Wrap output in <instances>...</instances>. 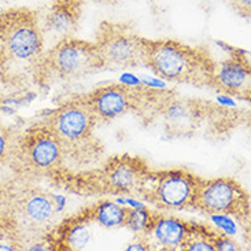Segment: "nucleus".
Returning <instances> with one entry per match:
<instances>
[{
	"mask_svg": "<svg viewBox=\"0 0 251 251\" xmlns=\"http://www.w3.org/2000/svg\"><path fill=\"white\" fill-rule=\"evenodd\" d=\"M150 170L142 156L118 154L110 156L98 169L75 172L65 166L47 180L56 188L78 197L139 198Z\"/></svg>",
	"mask_w": 251,
	"mask_h": 251,
	"instance_id": "1",
	"label": "nucleus"
},
{
	"mask_svg": "<svg viewBox=\"0 0 251 251\" xmlns=\"http://www.w3.org/2000/svg\"><path fill=\"white\" fill-rule=\"evenodd\" d=\"M0 209L8 213L20 229L24 245L37 249L56 224L58 198L36 181L14 177L0 184Z\"/></svg>",
	"mask_w": 251,
	"mask_h": 251,
	"instance_id": "2",
	"label": "nucleus"
},
{
	"mask_svg": "<svg viewBox=\"0 0 251 251\" xmlns=\"http://www.w3.org/2000/svg\"><path fill=\"white\" fill-rule=\"evenodd\" d=\"M41 121L58 137L66 162L84 168L98 163L104 155V146L95 133V117L78 96L48 111Z\"/></svg>",
	"mask_w": 251,
	"mask_h": 251,
	"instance_id": "3",
	"label": "nucleus"
},
{
	"mask_svg": "<svg viewBox=\"0 0 251 251\" xmlns=\"http://www.w3.org/2000/svg\"><path fill=\"white\" fill-rule=\"evenodd\" d=\"M214 61L203 47H192L173 39H147L143 66L165 81L209 88Z\"/></svg>",
	"mask_w": 251,
	"mask_h": 251,
	"instance_id": "4",
	"label": "nucleus"
},
{
	"mask_svg": "<svg viewBox=\"0 0 251 251\" xmlns=\"http://www.w3.org/2000/svg\"><path fill=\"white\" fill-rule=\"evenodd\" d=\"M61 143L52 129L43 121L15 133L6 165L14 177L39 181L66 166Z\"/></svg>",
	"mask_w": 251,
	"mask_h": 251,
	"instance_id": "5",
	"label": "nucleus"
},
{
	"mask_svg": "<svg viewBox=\"0 0 251 251\" xmlns=\"http://www.w3.org/2000/svg\"><path fill=\"white\" fill-rule=\"evenodd\" d=\"M103 70L94 41L66 36L32 66L33 81L40 87L80 80Z\"/></svg>",
	"mask_w": 251,
	"mask_h": 251,
	"instance_id": "6",
	"label": "nucleus"
},
{
	"mask_svg": "<svg viewBox=\"0 0 251 251\" xmlns=\"http://www.w3.org/2000/svg\"><path fill=\"white\" fill-rule=\"evenodd\" d=\"M161 92L159 89L144 85L114 82L77 96L88 106L98 125L109 124L129 113H133L144 123L150 124L154 120V110Z\"/></svg>",
	"mask_w": 251,
	"mask_h": 251,
	"instance_id": "7",
	"label": "nucleus"
},
{
	"mask_svg": "<svg viewBox=\"0 0 251 251\" xmlns=\"http://www.w3.org/2000/svg\"><path fill=\"white\" fill-rule=\"evenodd\" d=\"M0 44L10 62L33 66L44 52V34L37 13L26 7L1 11Z\"/></svg>",
	"mask_w": 251,
	"mask_h": 251,
	"instance_id": "8",
	"label": "nucleus"
},
{
	"mask_svg": "<svg viewBox=\"0 0 251 251\" xmlns=\"http://www.w3.org/2000/svg\"><path fill=\"white\" fill-rule=\"evenodd\" d=\"M201 180L187 169H151L139 198L158 210H194Z\"/></svg>",
	"mask_w": 251,
	"mask_h": 251,
	"instance_id": "9",
	"label": "nucleus"
},
{
	"mask_svg": "<svg viewBox=\"0 0 251 251\" xmlns=\"http://www.w3.org/2000/svg\"><path fill=\"white\" fill-rule=\"evenodd\" d=\"M146 41L133 27L125 22L103 21L95 33L98 55L103 70L132 69L144 65Z\"/></svg>",
	"mask_w": 251,
	"mask_h": 251,
	"instance_id": "10",
	"label": "nucleus"
},
{
	"mask_svg": "<svg viewBox=\"0 0 251 251\" xmlns=\"http://www.w3.org/2000/svg\"><path fill=\"white\" fill-rule=\"evenodd\" d=\"M194 210L210 216H229L250 231L251 204L249 192L231 177L201 180Z\"/></svg>",
	"mask_w": 251,
	"mask_h": 251,
	"instance_id": "11",
	"label": "nucleus"
},
{
	"mask_svg": "<svg viewBox=\"0 0 251 251\" xmlns=\"http://www.w3.org/2000/svg\"><path fill=\"white\" fill-rule=\"evenodd\" d=\"M214 106L199 99L180 96L175 91H162L154 110V118H161L165 130L172 137L192 136Z\"/></svg>",
	"mask_w": 251,
	"mask_h": 251,
	"instance_id": "12",
	"label": "nucleus"
},
{
	"mask_svg": "<svg viewBox=\"0 0 251 251\" xmlns=\"http://www.w3.org/2000/svg\"><path fill=\"white\" fill-rule=\"evenodd\" d=\"M231 58L214 61L209 88L223 95L250 102V55L240 48H232Z\"/></svg>",
	"mask_w": 251,
	"mask_h": 251,
	"instance_id": "13",
	"label": "nucleus"
},
{
	"mask_svg": "<svg viewBox=\"0 0 251 251\" xmlns=\"http://www.w3.org/2000/svg\"><path fill=\"white\" fill-rule=\"evenodd\" d=\"M91 206H85L75 214L63 218L47 232L44 245L47 250L75 251L84 249L91 238L89 224H92Z\"/></svg>",
	"mask_w": 251,
	"mask_h": 251,
	"instance_id": "14",
	"label": "nucleus"
},
{
	"mask_svg": "<svg viewBox=\"0 0 251 251\" xmlns=\"http://www.w3.org/2000/svg\"><path fill=\"white\" fill-rule=\"evenodd\" d=\"M187 226H188L187 220L170 214L156 213L154 223L143 239L149 243L150 249L158 247L161 250L168 251L180 250Z\"/></svg>",
	"mask_w": 251,
	"mask_h": 251,
	"instance_id": "15",
	"label": "nucleus"
},
{
	"mask_svg": "<svg viewBox=\"0 0 251 251\" xmlns=\"http://www.w3.org/2000/svg\"><path fill=\"white\" fill-rule=\"evenodd\" d=\"M82 7L84 0H51L44 26L63 37L73 36L80 25Z\"/></svg>",
	"mask_w": 251,
	"mask_h": 251,
	"instance_id": "16",
	"label": "nucleus"
},
{
	"mask_svg": "<svg viewBox=\"0 0 251 251\" xmlns=\"http://www.w3.org/2000/svg\"><path fill=\"white\" fill-rule=\"evenodd\" d=\"M220 231L210 225L188 221L185 236L180 250L184 251H216V242Z\"/></svg>",
	"mask_w": 251,
	"mask_h": 251,
	"instance_id": "17",
	"label": "nucleus"
},
{
	"mask_svg": "<svg viewBox=\"0 0 251 251\" xmlns=\"http://www.w3.org/2000/svg\"><path fill=\"white\" fill-rule=\"evenodd\" d=\"M91 206V214L94 224L100 225L104 228H120L124 226L129 207L121 206L113 201L103 199Z\"/></svg>",
	"mask_w": 251,
	"mask_h": 251,
	"instance_id": "18",
	"label": "nucleus"
},
{
	"mask_svg": "<svg viewBox=\"0 0 251 251\" xmlns=\"http://www.w3.org/2000/svg\"><path fill=\"white\" fill-rule=\"evenodd\" d=\"M156 213L158 211L150 210V209H128L124 226L133 232L136 236L143 238L150 231Z\"/></svg>",
	"mask_w": 251,
	"mask_h": 251,
	"instance_id": "19",
	"label": "nucleus"
},
{
	"mask_svg": "<svg viewBox=\"0 0 251 251\" xmlns=\"http://www.w3.org/2000/svg\"><path fill=\"white\" fill-rule=\"evenodd\" d=\"M15 132L0 121V163H6Z\"/></svg>",
	"mask_w": 251,
	"mask_h": 251,
	"instance_id": "20",
	"label": "nucleus"
},
{
	"mask_svg": "<svg viewBox=\"0 0 251 251\" xmlns=\"http://www.w3.org/2000/svg\"><path fill=\"white\" fill-rule=\"evenodd\" d=\"M8 63L10 61L7 59L6 54L1 48V44H0V85L1 84H6V82H10V70H8Z\"/></svg>",
	"mask_w": 251,
	"mask_h": 251,
	"instance_id": "21",
	"label": "nucleus"
},
{
	"mask_svg": "<svg viewBox=\"0 0 251 251\" xmlns=\"http://www.w3.org/2000/svg\"><path fill=\"white\" fill-rule=\"evenodd\" d=\"M231 4L243 18L251 15V0H231Z\"/></svg>",
	"mask_w": 251,
	"mask_h": 251,
	"instance_id": "22",
	"label": "nucleus"
},
{
	"mask_svg": "<svg viewBox=\"0 0 251 251\" xmlns=\"http://www.w3.org/2000/svg\"><path fill=\"white\" fill-rule=\"evenodd\" d=\"M10 221H13V217H11L8 213H6V211L0 209V229H1L4 225L8 224Z\"/></svg>",
	"mask_w": 251,
	"mask_h": 251,
	"instance_id": "23",
	"label": "nucleus"
},
{
	"mask_svg": "<svg viewBox=\"0 0 251 251\" xmlns=\"http://www.w3.org/2000/svg\"><path fill=\"white\" fill-rule=\"evenodd\" d=\"M96 3H102V4H113V3H117L120 0H94Z\"/></svg>",
	"mask_w": 251,
	"mask_h": 251,
	"instance_id": "24",
	"label": "nucleus"
}]
</instances>
